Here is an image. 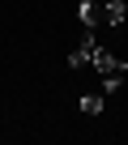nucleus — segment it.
<instances>
[{
	"mask_svg": "<svg viewBox=\"0 0 128 145\" xmlns=\"http://www.w3.org/2000/svg\"><path fill=\"white\" fill-rule=\"evenodd\" d=\"M90 64H94V68L103 72V77H124V72H128V64H124L120 56H111V51H103V47L94 51V60H90Z\"/></svg>",
	"mask_w": 128,
	"mask_h": 145,
	"instance_id": "f257e3e1",
	"label": "nucleus"
},
{
	"mask_svg": "<svg viewBox=\"0 0 128 145\" xmlns=\"http://www.w3.org/2000/svg\"><path fill=\"white\" fill-rule=\"evenodd\" d=\"M94 51H98V43H94V34H86V39L77 43V51L69 56V68H86V64L94 60Z\"/></svg>",
	"mask_w": 128,
	"mask_h": 145,
	"instance_id": "f03ea898",
	"label": "nucleus"
},
{
	"mask_svg": "<svg viewBox=\"0 0 128 145\" xmlns=\"http://www.w3.org/2000/svg\"><path fill=\"white\" fill-rule=\"evenodd\" d=\"M124 17H128V0H107L103 5V22L107 26H124Z\"/></svg>",
	"mask_w": 128,
	"mask_h": 145,
	"instance_id": "7ed1b4c3",
	"label": "nucleus"
},
{
	"mask_svg": "<svg viewBox=\"0 0 128 145\" xmlns=\"http://www.w3.org/2000/svg\"><path fill=\"white\" fill-rule=\"evenodd\" d=\"M77 17H81V26H98V22H103V5L81 0V5H77Z\"/></svg>",
	"mask_w": 128,
	"mask_h": 145,
	"instance_id": "20e7f679",
	"label": "nucleus"
},
{
	"mask_svg": "<svg viewBox=\"0 0 128 145\" xmlns=\"http://www.w3.org/2000/svg\"><path fill=\"white\" fill-rule=\"evenodd\" d=\"M81 111H86V115H103V98H98V94H86V98H81Z\"/></svg>",
	"mask_w": 128,
	"mask_h": 145,
	"instance_id": "39448f33",
	"label": "nucleus"
},
{
	"mask_svg": "<svg viewBox=\"0 0 128 145\" xmlns=\"http://www.w3.org/2000/svg\"><path fill=\"white\" fill-rule=\"evenodd\" d=\"M120 81H124V77H103V90H107V94H115V90H120Z\"/></svg>",
	"mask_w": 128,
	"mask_h": 145,
	"instance_id": "423d86ee",
	"label": "nucleus"
}]
</instances>
